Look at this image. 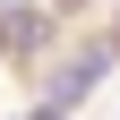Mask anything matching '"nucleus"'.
<instances>
[{"label":"nucleus","instance_id":"f257e3e1","mask_svg":"<svg viewBox=\"0 0 120 120\" xmlns=\"http://www.w3.org/2000/svg\"><path fill=\"white\" fill-rule=\"evenodd\" d=\"M103 69H112V52H103V43H86V52H69V60H60V77H52V103L69 112L77 94H94V86H103Z\"/></svg>","mask_w":120,"mask_h":120},{"label":"nucleus","instance_id":"f03ea898","mask_svg":"<svg viewBox=\"0 0 120 120\" xmlns=\"http://www.w3.org/2000/svg\"><path fill=\"white\" fill-rule=\"evenodd\" d=\"M26 120H60V103H43V112H26Z\"/></svg>","mask_w":120,"mask_h":120},{"label":"nucleus","instance_id":"7ed1b4c3","mask_svg":"<svg viewBox=\"0 0 120 120\" xmlns=\"http://www.w3.org/2000/svg\"><path fill=\"white\" fill-rule=\"evenodd\" d=\"M9 9H17V0H0V17H9Z\"/></svg>","mask_w":120,"mask_h":120}]
</instances>
